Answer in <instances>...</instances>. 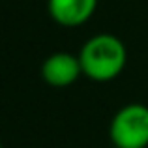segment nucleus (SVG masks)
<instances>
[{"instance_id": "nucleus-1", "label": "nucleus", "mask_w": 148, "mask_h": 148, "mask_svg": "<svg viewBox=\"0 0 148 148\" xmlns=\"http://www.w3.org/2000/svg\"><path fill=\"white\" fill-rule=\"evenodd\" d=\"M79 62L84 77L96 83H107L124 71L127 51L124 41L114 34H96L81 47Z\"/></svg>"}, {"instance_id": "nucleus-4", "label": "nucleus", "mask_w": 148, "mask_h": 148, "mask_svg": "<svg viewBox=\"0 0 148 148\" xmlns=\"http://www.w3.org/2000/svg\"><path fill=\"white\" fill-rule=\"evenodd\" d=\"M98 0H47V11L56 25L66 28L81 26L94 15Z\"/></svg>"}, {"instance_id": "nucleus-2", "label": "nucleus", "mask_w": 148, "mask_h": 148, "mask_svg": "<svg viewBox=\"0 0 148 148\" xmlns=\"http://www.w3.org/2000/svg\"><path fill=\"white\" fill-rule=\"evenodd\" d=\"M109 137L114 148H148V107L124 105L112 116Z\"/></svg>"}, {"instance_id": "nucleus-3", "label": "nucleus", "mask_w": 148, "mask_h": 148, "mask_svg": "<svg viewBox=\"0 0 148 148\" xmlns=\"http://www.w3.org/2000/svg\"><path fill=\"white\" fill-rule=\"evenodd\" d=\"M81 75H83V68L79 62V54L58 51V53L49 54L41 64V77L45 83L54 88L69 86Z\"/></svg>"}]
</instances>
